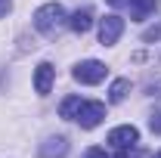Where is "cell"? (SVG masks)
I'll use <instances>...</instances> for the list:
<instances>
[{
  "instance_id": "cell-3",
  "label": "cell",
  "mask_w": 161,
  "mask_h": 158,
  "mask_svg": "<svg viewBox=\"0 0 161 158\" xmlns=\"http://www.w3.org/2000/svg\"><path fill=\"white\" fill-rule=\"evenodd\" d=\"M102 118H105V105H102V102H80L75 121H78L84 130H93V127H99Z\"/></svg>"
},
{
  "instance_id": "cell-4",
  "label": "cell",
  "mask_w": 161,
  "mask_h": 158,
  "mask_svg": "<svg viewBox=\"0 0 161 158\" xmlns=\"http://www.w3.org/2000/svg\"><path fill=\"white\" fill-rule=\"evenodd\" d=\"M121 31H124V19L121 16H105V19L99 22V43L102 47H112V43H118Z\"/></svg>"
},
{
  "instance_id": "cell-17",
  "label": "cell",
  "mask_w": 161,
  "mask_h": 158,
  "mask_svg": "<svg viewBox=\"0 0 161 158\" xmlns=\"http://www.w3.org/2000/svg\"><path fill=\"white\" fill-rule=\"evenodd\" d=\"M112 6H130V0H108Z\"/></svg>"
},
{
  "instance_id": "cell-18",
  "label": "cell",
  "mask_w": 161,
  "mask_h": 158,
  "mask_svg": "<svg viewBox=\"0 0 161 158\" xmlns=\"http://www.w3.org/2000/svg\"><path fill=\"white\" fill-rule=\"evenodd\" d=\"M155 158H161V152H155Z\"/></svg>"
},
{
  "instance_id": "cell-9",
  "label": "cell",
  "mask_w": 161,
  "mask_h": 158,
  "mask_svg": "<svg viewBox=\"0 0 161 158\" xmlns=\"http://www.w3.org/2000/svg\"><path fill=\"white\" fill-rule=\"evenodd\" d=\"M158 3H161V0H130V16H133L136 22H142L149 13L158 9Z\"/></svg>"
},
{
  "instance_id": "cell-16",
  "label": "cell",
  "mask_w": 161,
  "mask_h": 158,
  "mask_svg": "<svg viewBox=\"0 0 161 158\" xmlns=\"http://www.w3.org/2000/svg\"><path fill=\"white\" fill-rule=\"evenodd\" d=\"M9 9H13V3H9V0H0V19H3Z\"/></svg>"
},
{
  "instance_id": "cell-10",
  "label": "cell",
  "mask_w": 161,
  "mask_h": 158,
  "mask_svg": "<svg viewBox=\"0 0 161 158\" xmlns=\"http://www.w3.org/2000/svg\"><path fill=\"white\" fill-rule=\"evenodd\" d=\"M80 102H84L80 96H65V99H62V105H59V118H65V121H75V118H78Z\"/></svg>"
},
{
  "instance_id": "cell-8",
  "label": "cell",
  "mask_w": 161,
  "mask_h": 158,
  "mask_svg": "<svg viewBox=\"0 0 161 158\" xmlns=\"http://www.w3.org/2000/svg\"><path fill=\"white\" fill-rule=\"evenodd\" d=\"M90 25H93V13H90V9H78L75 16H68V28H71L75 34L90 31Z\"/></svg>"
},
{
  "instance_id": "cell-13",
  "label": "cell",
  "mask_w": 161,
  "mask_h": 158,
  "mask_svg": "<svg viewBox=\"0 0 161 158\" xmlns=\"http://www.w3.org/2000/svg\"><path fill=\"white\" fill-rule=\"evenodd\" d=\"M149 130L152 133H161V112H152L149 115Z\"/></svg>"
},
{
  "instance_id": "cell-2",
  "label": "cell",
  "mask_w": 161,
  "mask_h": 158,
  "mask_svg": "<svg viewBox=\"0 0 161 158\" xmlns=\"http://www.w3.org/2000/svg\"><path fill=\"white\" fill-rule=\"evenodd\" d=\"M105 71H108V68H105L99 59H87V62H78L71 75H75V81H80V84H99V81L105 78Z\"/></svg>"
},
{
  "instance_id": "cell-14",
  "label": "cell",
  "mask_w": 161,
  "mask_h": 158,
  "mask_svg": "<svg viewBox=\"0 0 161 158\" xmlns=\"http://www.w3.org/2000/svg\"><path fill=\"white\" fill-rule=\"evenodd\" d=\"M115 158H140V149L136 146H127V149H118V155Z\"/></svg>"
},
{
  "instance_id": "cell-12",
  "label": "cell",
  "mask_w": 161,
  "mask_h": 158,
  "mask_svg": "<svg viewBox=\"0 0 161 158\" xmlns=\"http://www.w3.org/2000/svg\"><path fill=\"white\" fill-rule=\"evenodd\" d=\"M142 40H146V43H158V40H161V22L149 25V28L142 31Z\"/></svg>"
},
{
  "instance_id": "cell-1",
  "label": "cell",
  "mask_w": 161,
  "mask_h": 158,
  "mask_svg": "<svg viewBox=\"0 0 161 158\" xmlns=\"http://www.w3.org/2000/svg\"><path fill=\"white\" fill-rule=\"evenodd\" d=\"M65 25H68V16H65V6L62 3H43L34 13V28L40 34H47V37H56Z\"/></svg>"
},
{
  "instance_id": "cell-15",
  "label": "cell",
  "mask_w": 161,
  "mask_h": 158,
  "mask_svg": "<svg viewBox=\"0 0 161 158\" xmlns=\"http://www.w3.org/2000/svg\"><path fill=\"white\" fill-rule=\"evenodd\" d=\"M84 158H108V152H105V149H99V146H90V149L84 152Z\"/></svg>"
},
{
  "instance_id": "cell-11",
  "label": "cell",
  "mask_w": 161,
  "mask_h": 158,
  "mask_svg": "<svg viewBox=\"0 0 161 158\" xmlns=\"http://www.w3.org/2000/svg\"><path fill=\"white\" fill-rule=\"evenodd\" d=\"M127 90H130V81H127V78H118L112 87H108V102H124Z\"/></svg>"
},
{
  "instance_id": "cell-5",
  "label": "cell",
  "mask_w": 161,
  "mask_h": 158,
  "mask_svg": "<svg viewBox=\"0 0 161 158\" xmlns=\"http://www.w3.org/2000/svg\"><path fill=\"white\" fill-rule=\"evenodd\" d=\"M108 143H112L115 149H127V146H136V143H140V130H136L133 124H121V127H115V130L108 133Z\"/></svg>"
},
{
  "instance_id": "cell-6",
  "label": "cell",
  "mask_w": 161,
  "mask_h": 158,
  "mask_svg": "<svg viewBox=\"0 0 161 158\" xmlns=\"http://www.w3.org/2000/svg\"><path fill=\"white\" fill-rule=\"evenodd\" d=\"M53 78H56V68H53L50 62H40L37 71H34V90H37L40 96H47V93L53 90Z\"/></svg>"
},
{
  "instance_id": "cell-7",
  "label": "cell",
  "mask_w": 161,
  "mask_h": 158,
  "mask_svg": "<svg viewBox=\"0 0 161 158\" xmlns=\"http://www.w3.org/2000/svg\"><path fill=\"white\" fill-rule=\"evenodd\" d=\"M68 155V139L65 137H50L40 146V158H65Z\"/></svg>"
}]
</instances>
